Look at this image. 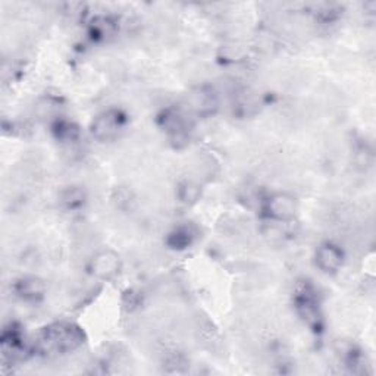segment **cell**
<instances>
[{
	"instance_id": "6da1fadb",
	"label": "cell",
	"mask_w": 376,
	"mask_h": 376,
	"mask_svg": "<svg viewBox=\"0 0 376 376\" xmlns=\"http://www.w3.org/2000/svg\"><path fill=\"white\" fill-rule=\"evenodd\" d=\"M81 343L82 334L78 328L66 323H56L42 332L37 347L46 354H62L74 351Z\"/></svg>"
},
{
	"instance_id": "7a4b0ae2",
	"label": "cell",
	"mask_w": 376,
	"mask_h": 376,
	"mask_svg": "<svg viewBox=\"0 0 376 376\" xmlns=\"http://www.w3.org/2000/svg\"><path fill=\"white\" fill-rule=\"evenodd\" d=\"M266 211L273 219L289 220L297 213V201L293 196L287 193L273 194L266 203Z\"/></svg>"
},
{
	"instance_id": "3957f363",
	"label": "cell",
	"mask_w": 376,
	"mask_h": 376,
	"mask_svg": "<svg viewBox=\"0 0 376 376\" xmlns=\"http://www.w3.org/2000/svg\"><path fill=\"white\" fill-rule=\"evenodd\" d=\"M316 263L323 272H337L343 265V253L337 246L323 243L316 250Z\"/></svg>"
},
{
	"instance_id": "277c9868",
	"label": "cell",
	"mask_w": 376,
	"mask_h": 376,
	"mask_svg": "<svg viewBox=\"0 0 376 376\" xmlns=\"http://www.w3.org/2000/svg\"><path fill=\"white\" fill-rule=\"evenodd\" d=\"M119 128H121V119H119L118 112H108L96 119L93 124V134H96L97 139L109 140L116 135Z\"/></svg>"
},
{
	"instance_id": "5b68a950",
	"label": "cell",
	"mask_w": 376,
	"mask_h": 376,
	"mask_svg": "<svg viewBox=\"0 0 376 376\" xmlns=\"http://www.w3.org/2000/svg\"><path fill=\"white\" fill-rule=\"evenodd\" d=\"M93 268H94V272H96L97 277L111 278L115 275L119 269L118 256L111 253V251L100 253L93 262Z\"/></svg>"
},
{
	"instance_id": "8992f818",
	"label": "cell",
	"mask_w": 376,
	"mask_h": 376,
	"mask_svg": "<svg viewBox=\"0 0 376 376\" xmlns=\"http://www.w3.org/2000/svg\"><path fill=\"white\" fill-rule=\"evenodd\" d=\"M18 293L27 300H37L44 293V284L39 278H24L18 284Z\"/></svg>"
}]
</instances>
